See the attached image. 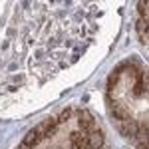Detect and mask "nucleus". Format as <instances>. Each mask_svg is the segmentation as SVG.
Here are the masks:
<instances>
[{
    "instance_id": "f257e3e1",
    "label": "nucleus",
    "mask_w": 149,
    "mask_h": 149,
    "mask_svg": "<svg viewBox=\"0 0 149 149\" xmlns=\"http://www.w3.org/2000/svg\"><path fill=\"white\" fill-rule=\"evenodd\" d=\"M119 131H121V135H127V137H135L139 131V125L131 119V117H127V119H121L119 121Z\"/></svg>"
},
{
    "instance_id": "f03ea898",
    "label": "nucleus",
    "mask_w": 149,
    "mask_h": 149,
    "mask_svg": "<svg viewBox=\"0 0 149 149\" xmlns=\"http://www.w3.org/2000/svg\"><path fill=\"white\" fill-rule=\"evenodd\" d=\"M72 149H88V135L80 133V131H72Z\"/></svg>"
},
{
    "instance_id": "7ed1b4c3",
    "label": "nucleus",
    "mask_w": 149,
    "mask_h": 149,
    "mask_svg": "<svg viewBox=\"0 0 149 149\" xmlns=\"http://www.w3.org/2000/svg\"><path fill=\"white\" fill-rule=\"evenodd\" d=\"M78 121H80L81 129H88V131H93V115L88 111V109H81L78 113Z\"/></svg>"
},
{
    "instance_id": "20e7f679",
    "label": "nucleus",
    "mask_w": 149,
    "mask_h": 149,
    "mask_svg": "<svg viewBox=\"0 0 149 149\" xmlns=\"http://www.w3.org/2000/svg\"><path fill=\"white\" fill-rule=\"evenodd\" d=\"M102 145H103L102 131H90V135H88V147L90 149H100Z\"/></svg>"
},
{
    "instance_id": "39448f33",
    "label": "nucleus",
    "mask_w": 149,
    "mask_h": 149,
    "mask_svg": "<svg viewBox=\"0 0 149 149\" xmlns=\"http://www.w3.org/2000/svg\"><path fill=\"white\" fill-rule=\"evenodd\" d=\"M109 107H111V113H113L115 117L119 119V121H121V119H127V117H129V115H127V109H125V107H123V105H121L119 102L111 100V102H109Z\"/></svg>"
},
{
    "instance_id": "423d86ee",
    "label": "nucleus",
    "mask_w": 149,
    "mask_h": 149,
    "mask_svg": "<svg viewBox=\"0 0 149 149\" xmlns=\"http://www.w3.org/2000/svg\"><path fill=\"white\" fill-rule=\"evenodd\" d=\"M36 143H40V137H38V133H36L34 129H30V131L26 133V137H24V145H28V147H34Z\"/></svg>"
},
{
    "instance_id": "0eeeda50",
    "label": "nucleus",
    "mask_w": 149,
    "mask_h": 149,
    "mask_svg": "<svg viewBox=\"0 0 149 149\" xmlns=\"http://www.w3.org/2000/svg\"><path fill=\"white\" fill-rule=\"evenodd\" d=\"M137 32H139V38H141V42L143 44H147V20H139L137 22Z\"/></svg>"
},
{
    "instance_id": "6e6552de",
    "label": "nucleus",
    "mask_w": 149,
    "mask_h": 149,
    "mask_svg": "<svg viewBox=\"0 0 149 149\" xmlns=\"http://www.w3.org/2000/svg\"><path fill=\"white\" fill-rule=\"evenodd\" d=\"M137 10H139V14L143 16V20H147V2H145V0L137 2Z\"/></svg>"
},
{
    "instance_id": "1a4fd4ad",
    "label": "nucleus",
    "mask_w": 149,
    "mask_h": 149,
    "mask_svg": "<svg viewBox=\"0 0 149 149\" xmlns=\"http://www.w3.org/2000/svg\"><path fill=\"white\" fill-rule=\"evenodd\" d=\"M70 115H72V109H64L62 113L58 115V123H62V121H68Z\"/></svg>"
},
{
    "instance_id": "9d476101",
    "label": "nucleus",
    "mask_w": 149,
    "mask_h": 149,
    "mask_svg": "<svg viewBox=\"0 0 149 149\" xmlns=\"http://www.w3.org/2000/svg\"><path fill=\"white\" fill-rule=\"evenodd\" d=\"M117 78H119V70H115L113 76H109V88H111V90H113L115 84H117Z\"/></svg>"
},
{
    "instance_id": "9b49d317",
    "label": "nucleus",
    "mask_w": 149,
    "mask_h": 149,
    "mask_svg": "<svg viewBox=\"0 0 149 149\" xmlns=\"http://www.w3.org/2000/svg\"><path fill=\"white\" fill-rule=\"evenodd\" d=\"M18 149H30V147H28V145H24V143H22V145H20Z\"/></svg>"
}]
</instances>
